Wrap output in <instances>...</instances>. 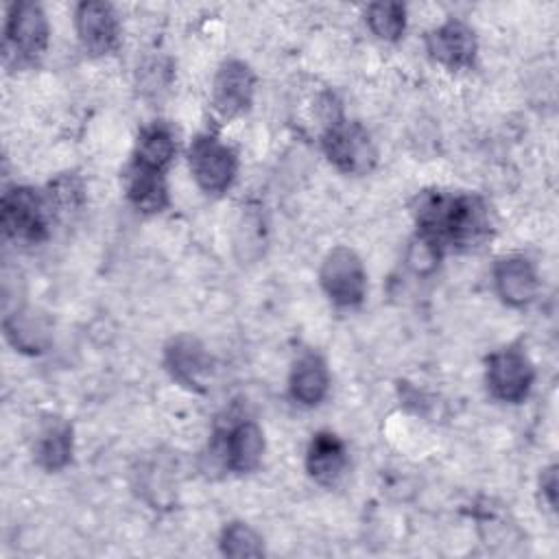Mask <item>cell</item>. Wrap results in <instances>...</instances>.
I'll use <instances>...</instances> for the list:
<instances>
[{
    "label": "cell",
    "instance_id": "obj_9",
    "mask_svg": "<svg viewBox=\"0 0 559 559\" xmlns=\"http://www.w3.org/2000/svg\"><path fill=\"white\" fill-rule=\"evenodd\" d=\"M253 92H255L253 70L240 59H227L218 66L212 83L214 111L221 118L231 120L251 107Z\"/></svg>",
    "mask_w": 559,
    "mask_h": 559
},
{
    "label": "cell",
    "instance_id": "obj_21",
    "mask_svg": "<svg viewBox=\"0 0 559 559\" xmlns=\"http://www.w3.org/2000/svg\"><path fill=\"white\" fill-rule=\"evenodd\" d=\"M4 332L9 336V341L22 349V352H41L44 347V336H46V330L41 328L39 321H35L33 314H26V312H15L11 317L4 319Z\"/></svg>",
    "mask_w": 559,
    "mask_h": 559
},
{
    "label": "cell",
    "instance_id": "obj_23",
    "mask_svg": "<svg viewBox=\"0 0 559 559\" xmlns=\"http://www.w3.org/2000/svg\"><path fill=\"white\" fill-rule=\"evenodd\" d=\"M539 489H542V496L546 498L548 507L555 509L557 507V467L555 465H550L548 469L542 472Z\"/></svg>",
    "mask_w": 559,
    "mask_h": 559
},
{
    "label": "cell",
    "instance_id": "obj_2",
    "mask_svg": "<svg viewBox=\"0 0 559 559\" xmlns=\"http://www.w3.org/2000/svg\"><path fill=\"white\" fill-rule=\"evenodd\" d=\"M52 218H55V210L48 199V192H41L28 186H15L2 194V205H0L2 231L7 238L15 242H24V245L41 242L50 231Z\"/></svg>",
    "mask_w": 559,
    "mask_h": 559
},
{
    "label": "cell",
    "instance_id": "obj_14",
    "mask_svg": "<svg viewBox=\"0 0 559 559\" xmlns=\"http://www.w3.org/2000/svg\"><path fill=\"white\" fill-rule=\"evenodd\" d=\"M306 469L323 487L336 485L347 469L345 443L330 430L312 435L306 450Z\"/></svg>",
    "mask_w": 559,
    "mask_h": 559
},
{
    "label": "cell",
    "instance_id": "obj_10",
    "mask_svg": "<svg viewBox=\"0 0 559 559\" xmlns=\"http://www.w3.org/2000/svg\"><path fill=\"white\" fill-rule=\"evenodd\" d=\"M426 50L437 63L450 70H465L474 63L478 44L465 22L448 20L426 35Z\"/></svg>",
    "mask_w": 559,
    "mask_h": 559
},
{
    "label": "cell",
    "instance_id": "obj_13",
    "mask_svg": "<svg viewBox=\"0 0 559 559\" xmlns=\"http://www.w3.org/2000/svg\"><path fill=\"white\" fill-rule=\"evenodd\" d=\"M493 286L504 304L522 308L535 299L539 290V280L528 258L504 255L493 266Z\"/></svg>",
    "mask_w": 559,
    "mask_h": 559
},
{
    "label": "cell",
    "instance_id": "obj_12",
    "mask_svg": "<svg viewBox=\"0 0 559 559\" xmlns=\"http://www.w3.org/2000/svg\"><path fill=\"white\" fill-rule=\"evenodd\" d=\"M74 26L83 50L92 57H103L118 44V17L107 2H81L74 13Z\"/></svg>",
    "mask_w": 559,
    "mask_h": 559
},
{
    "label": "cell",
    "instance_id": "obj_6",
    "mask_svg": "<svg viewBox=\"0 0 559 559\" xmlns=\"http://www.w3.org/2000/svg\"><path fill=\"white\" fill-rule=\"evenodd\" d=\"M487 389L489 393L509 404L526 400L535 382V367L528 356L518 347H504L487 358Z\"/></svg>",
    "mask_w": 559,
    "mask_h": 559
},
{
    "label": "cell",
    "instance_id": "obj_15",
    "mask_svg": "<svg viewBox=\"0 0 559 559\" xmlns=\"http://www.w3.org/2000/svg\"><path fill=\"white\" fill-rule=\"evenodd\" d=\"M330 389L328 365L319 354H304L295 360L288 378L290 397L301 406H317L325 400Z\"/></svg>",
    "mask_w": 559,
    "mask_h": 559
},
{
    "label": "cell",
    "instance_id": "obj_19",
    "mask_svg": "<svg viewBox=\"0 0 559 559\" xmlns=\"http://www.w3.org/2000/svg\"><path fill=\"white\" fill-rule=\"evenodd\" d=\"M365 15L371 33L384 41H397L406 31V9L400 2H373Z\"/></svg>",
    "mask_w": 559,
    "mask_h": 559
},
{
    "label": "cell",
    "instance_id": "obj_20",
    "mask_svg": "<svg viewBox=\"0 0 559 559\" xmlns=\"http://www.w3.org/2000/svg\"><path fill=\"white\" fill-rule=\"evenodd\" d=\"M221 552L225 557H260L264 555L262 537L245 522H229L221 533Z\"/></svg>",
    "mask_w": 559,
    "mask_h": 559
},
{
    "label": "cell",
    "instance_id": "obj_1",
    "mask_svg": "<svg viewBox=\"0 0 559 559\" xmlns=\"http://www.w3.org/2000/svg\"><path fill=\"white\" fill-rule=\"evenodd\" d=\"M417 234L432 240L441 251L480 247L491 234L489 210L476 194L424 190L413 205Z\"/></svg>",
    "mask_w": 559,
    "mask_h": 559
},
{
    "label": "cell",
    "instance_id": "obj_17",
    "mask_svg": "<svg viewBox=\"0 0 559 559\" xmlns=\"http://www.w3.org/2000/svg\"><path fill=\"white\" fill-rule=\"evenodd\" d=\"M124 183H127V197L138 212L157 214L168 205V188L162 170L144 168L131 162Z\"/></svg>",
    "mask_w": 559,
    "mask_h": 559
},
{
    "label": "cell",
    "instance_id": "obj_7",
    "mask_svg": "<svg viewBox=\"0 0 559 559\" xmlns=\"http://www.w3.org/2000/svg\"><path fill=\"white\" fill-rule=\"evenodd\" d=\"M212 454L225 469L245 474L253 472L264 454V432L251 419H240L227 430L218 432L212 443Z\"/></svg>",
    "mask_w": 559,
    "mask_h": 559
},
{
    "label": "cell",
    "instance_id": "obj_3",
    "mask_svg": "<svg viewBox=\"0 0 559 559\" xmlns=\"http://www.w3.org/2000/svg\"><path fill=\"white\" fill-rule=\"evenodd\" d=\"M321 146L325 157L345 175H367L378 162V148L360 122L336 118L323 129Z\"/></svg>",
    "mask_w": 559,
    "mask_h": 559
},
{
    "label": "cell",
    "instance_id": "obj_18",
    "mask_svg": "<svg viewBox=\"0 0 559 559\" xmlns=\"http://www.w3.org/2000/svg\"><path fill=\"white\" fill-rule=\"evenodd\" d=\"M175 151H177V140L173 135V129L164 122H153L144 127L138 135L133 164L164 173L166 166L173 162Z\"/></svg>",
    "mask_w": 559,
    "mask_h": 559
},
{
    "label": "cell",
    "instance_id": "obj_22",
    "mask_svg": "<svg viewBox=\"0 0 559 559\" xmlns=\"http://www.w3.org/2000/svg\"><path fill=\"white\" fill-rule=\"evenodd\" d=\"M441 247H437L432 240L424 238L421 234H415L408 242L406 249V264L417 273V275H428L437 269L441 260Z\"/></svg>",
    "mask_w": 559,
    "mask_h": 559
},
{
    "label": "cell",
    "instance_id": "obj_16",
    "mask_svg": "<svg viewBox=\"0 0 559 559\" xmlns=\"http://www.w3.org/2000/svg\"><path fill=\"white\" fill-rule=\"evenodd\" d=\"M72 426L61 417H50L41 424L35 437V461L46 472L63 469L72 459Z\"/></svg>",
    "mask_w": 559,
    "mask_h": 559
},
{
    "label": "cell",
    "instance_id": "obj_11",
    "mask_svg": "<svg viewBox=\"0 0 559 559\" xmlns=\"http://www.w3.org/2000/svg\"><path fill=\"white\" fill-rule=\"evenodd\" d=\"M164 365L179 384L194 391L205 386L212 369V360L203 343L190 334H177L166 343Z\"/></svg>",
    "mask_w": 559,
    "mask_h": 559
},
{
    "label": "cell",
    "instance_id": "obj_5",
    "mask_svg": "<svg viewBox=\"0 0 559 559\" xmlns=\"http://www.w3.org/2000/svg\"><path fill=\"white\" fill-rule=\"evenodd\" d=\"M188 164L194 181L207 194H223L238 170V157L214 133H199L188 148Z\"/></svg>",
    "mask_w": 559,
    "mask_h": 559
},
{
    "label": "cell",
    "instance_id": "obj_4",
    "mask_svg": "<svg viewBox=\"0 0 559 559\" xmlns=\"http://www.w3.org/2000/svg\"><path fill=\"white\" fill-rule=\"evenodd\" d=\"M319 282L328 299L341 308L360 306L367 293L362 260L349 247H334L325 253L319 269Z\"/></svg>",
    "mask_w": 559,
    "mask_h": 559
},
{
    "label": "cell",
    "instance_id": "obj_8",
    "mask_svg": "<svg viewBox=\"0 0 559 559\" xmlns=\"http://www.w3.org/2000/svg\"><path fill=\"white\" fill-rule=\"evenodd\" d=\"M48 20L39 4L35 2H15L9 9L4 37L7 48L15 52L20 61H33L48 46Z\"/></svg>",
    "mask_w": 559,
    "mask_h": 559
}]
</instances>
